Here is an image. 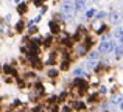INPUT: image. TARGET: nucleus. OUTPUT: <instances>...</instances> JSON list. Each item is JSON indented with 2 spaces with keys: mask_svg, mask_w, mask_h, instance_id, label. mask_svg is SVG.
Here are the masks:
<instances>
[{
  "mask_svg": "<svg viewBox=\"0 0 123 112\" xmlns=\"http://www.w3.org/2000/svg\"><path fill=\"white\" fill-rule=\"evenodd\" d=\"M58 75H59V69H55V67H50V69H47V76H48V78L55 79Z\"/></svg>",
  "mask_w": 123,
  "mask_h": 112,
  "instance_id": "obj_9",
  "label": "nucleus"
},
{
  "mask_svg": "<svg viewBox=\"0 0 123 112\" xmlns=\"http://www.w3.org/2000/svg\"><path fill=\"white\" fill-rule=\"evenodd\" d=\"M114 58H115L117 61L123 58V45H120V44H118V45L115 47V50H114Z\"/></svg>",
  "mask_w": 123,
  "mask_h": 112,
  "instance_id": "obj_12",
  "label": "nucleus"
},
{
  "mask_svg": "<svg viewBox=\"0 0 123 112\" xmlns=\"http://www.w3.org/2000/svg\"><path fill=\"white\" fill-rule=\"evenodd\" d=\"M37 31H39V28H37L36 25H31V27H28V34H30V36L37 34Z\"/></svg>",
  "mask_w": 123,
  "mask_h": 112,
  "instance_id": "obj_21",
  "label": "nucleus"
},
{
  "mask_svg": "<svg viewBox=\"0 0 123 112\" xmlns=\"http://www.w3.org/2000/svg\"><path fill=\"white\" fill-rule=\"evenodd\" d=\"M112 36L115 37V39H118L120 36H123V27H117L114 30V33H112Z\"/></svg>",
  "mask_w": 123,
  "mask_h": 112,
  "instance_id": "obj_19",
  "label": "nucleus"
},
{
  "mask_svg": "<svg viewBox=\"0 0 123 112\" xmlns=\"http://www.w3.org/2000/svg\"><path fill=\"white\" fill-rule=\"evenodd\" d=\"M2 31H3V30H2V28H0V34H2Z\"/></svg>",
  "mask_w": 123,
  "mask_h": 112,
  "instance_id": "obj_32",
  "label": "nucleus"
},
{
  "mask_svg": "<svg viewBox=\"0 0 123 112\" xmlns=\"http://www.w3.org/2000/svg\"><path fill=\"white\" fill-rule=\"evenodd\" d=\"M73 3H75V8H76V12H81L86 9V3L87 0H73Z\"/></svg>",
  "mask_w": 123,
  "mask_h": 112,
  "instance_id": "obj_6",
  "label": "nucleus"
},
{
  "mask_svg": "<svg viewBox=\"0 0 123 112\" xmlns=\"http://www.w3.org/2000/svg\"><path fill=\"white\" fill-rule=\"evenodd\" d=\"M27 11H28V5H27L25 2H20V3H17V12H19L20 16H24Z\"/></svg>",
  "mask_w": 123,
  "mask_h": 112,
  "instance_id": "obj_11",
  "label": "nucleus"
},
{
  "mask_svg": "<svg viewBox=\"0 0 123 112\" xmlns=\"http://www.w3.org/2000/svg\"><path fill=\"white\" fill-rule=\"evenodd\" d=\"M41 19H42V14H39V16H36V17L33 19V20H34V24H39V22H41Z\"/></svg>",
  "mask_w": 123,
  "mask_h": 112,
  "instance_id": "obj_26",
  "label": "nucleus"
},
{
  "mask_svg": "<svg viewBox=\"0 0 123 112\" xmlns=\"http://www.w3.org/2000/svg\"><path fill=\"white\" fill-rule=\"evenodd\" d=\"M45 12H47V6H45V5H42V8H41V14L44 16Z\"/></svg>",
  "mask_w": 123,
  "mask_h": 112,
  "instance_id": "obj_27",
  "label": "nucleus"
},
{
  "mask_svg": "<svg viewBox=\"0 0 123 112\" xmlns=\"http://www.w3.org/2000/svg\"><path fill=\"white\" fill-rule=\"evenodd\" d=\"M118 109H120V111H123V100L120 101V104H118Z\"/></svg>",
  "mask_w": 123,
  "mask_h": 112,
  "instance_id": "obj_29",
  "label": "nucleus"
},
{
  "mask_svg": "<svg viewBox=\"0 0 123 112\" xmlns=\"http://www.w3.org/2000/svg\"><path fill=\"white\" fill-rule=\"evenodd\" d=\"M108 19L111 25H118L123 20V12L120 9H112L111 12H108Z\"/></svg>",
  "mask_w": 123,
  "mask_h": 112,
  "instance_id": "obj_4",
  "label": "nucleus"
},
{
  "mask_svg": "<svg viewBox=\"0 0 123 112\" xmlns=\"http://www.w3.org/2000/svg\"><path fill=\"white\" fill-rule=\"evenodd\" d=\"M14 2H16V3H20V0H14Z\"/></svg>",
  "mask_w": 123,
  "mask_h": 112,
  "instance_id": "obj_30",
  "label": "nucleus"
},
{
  "mask_svg": "<svg viewBox=\"0 0 123 112\" xmlns=\"http://www.w3.org/2000/svg\"><path fill=\"white\" fill-rule=\"evenodd\" d=\"M24 28H25V22L24 20H19L17 24H16V31H17V33H22Z\"/></svg>",
  "mask_w": 123,
  "mask_h": 112,
  "instance_id": "obj_20",
  "label": "nucleus"
},
{
  "mask_svg": "<svg viewBox=\"0 0 123 112\" xmlns=\"http://www.w3.org/2000/svg\"><path fill=\"white\" fill-rule=\"evenodd\" d=\"M61 11H62V14L66 16L67 22L72 20V19H75L76 8H75V3H73V0H66V2H62V5H61Z\"/></svg>",
  "mask_w": 123,
  "mask_h": 112,
  "instance_id": "obj_1",
  "label": "nucleus"
},
{
  "mask_svg": "<svg viewBox=\"0 0 123 112\" xmlns=\"http://www.w3.org/2000/svg\"><path fill=\"white\" fill-rule=\"evenodd\" d=\"M69 67H70V58H64L59 64V69L66 72V70H69Z\"/></svg>",
  "mask_w": 123,
  "mask_h": 112,
  "instance_id": "obj_13",
  "label": "nucleus"
},
{
  "mask_svg": "<svg viewBox=\"0 0 123 112\" xmlns=\"http://www.w3.org/2000/svg\"><path fill=\"white\" fill-rule=\"evenodd\" d=\"M2 69H3V73H5V75H14V76H17V72H16L14 67L9 65V64H5Z\"/></svg>",
  "mask_w": 123,
  "mask_h": 112,
  "instance_id": "obj_7",
  "label": "nucleus"
},
{
  "mask_svg": "<svg viewBox=\"0 0 123 112\" xmlns=\"http://www.w3.org/2000/svg\"><path fill=\"white\" fill-rule=\"evenodd\" d=\"M72 86H75V87L80 90V94H81V95H84L87 92V89H89V83L84 79V76H75Z\"/></svg>",
  "mask_w": 123,
  "mask_h": 112,
  "instance_id": "obj_3",
  "label": "nucleus"
},
{
  "mask_svg": "<svg viewBox=\"0 0 123 112\" xmlns=\"http://www.w3.org/2000/svg\"><path fill=\"white\" fill-rule=\"evenodd\" d=\"M93 19H95V20H105V19H108V12L106 11H98Z\"/></svg>",
  "mask_w": 123,
  "mask_h": 112,
  "instance_id": "obj_16",
  "label": "nucleus"
},
{
  "mask_svg": "<svg viewBox=\"0 0 123 112\" xmlns=\"http://www.w3.org/2000/svg\"><path fill=\"white\" fill-rule=\"evenodd\" d=\"M48 28H50L51 34H59L61 31H62V30H61V27H59V22H58V20H55V19L48 22Z\"/></svg>",
  "mask_w": 123,
  "mask_h": 112,
  "instance_id": "obj_5",
  "label": "nucleus"
},
{
  "mask_svg": "<svg viewBox=\"0 0 123 112\" xmlns=\"http://www.w3.org/2000/svg\"><path fill=\"white\" fill-rule=\"evenodd\" d=\"M73 76H84V78H86L87 73H86V70H84L83 67H76V69L73 70Z\"/></svg>",
  "mask_w": 123,
  "mask_h": 112,
  "instance_id": "obj_15",
  "label": "nucleus"
},
{
  "mask_svg": "<svg viewBox=\"0 0 123 112\" xmlns=\"http://www.w3.org/2000/svg\"><path fill=\"white\" fill-rule=\"evenodd\" d=\"M51 44H53V36H47V37H44L42 39V45L44 47H51Z\"/></svg>",
  "mask_w": 123,
  "mask_h": 112,
  "instance_id": "obj_17",
  "label": "nucleus"
},
{
  "mask_svg": "<svg viewBox=\"0 0 123 112\" xmlns=\"http://www.w3.org/2000/svg\"><path fill=\"white\" fill-rule=\"evenodd\" d=\"M123 100L122 94H114L111 98H109V104H120V101Z\"/></svg>",
  "mask_w": 123,
  "mask_h": 112,
  "instance_id": "obj_8",
  "label": "nucleus"
},
{
  "mask_svg": "<svg viewBox=\"0 0 123 112\" xmlns=\"http://www.w3.org/2000/svg\"><path fill=\"white\" fill-rule=\"evenodd\" d=\"M117 42L120 44V45H123V36H120V37H118V39H117Z\"/></svg>",
  "mask_w": 123,
  "mask_h": 112,
  "instance_id": "obj_28",
  "label": "nucleus"
},
{
  "mask_svg": "<svg viewBox=\"0 0 123 112\" xmlns=\"http://www.w3.org/2000/svg\"><path fill=\"white\" fill-rule=\"evenodd\" d=\"M95 14H97V9L95 8H89L86 11V19H93V17H95Z\"/></svg>",
  "mask_w": 123,
  "mask_h": 112,
  "instance_id": "obj_18",
  "label": "nucleus"
},
{
  "mask_svg": "<svg viewBox=\"0 0 123 112\" xmlns=\"http://www.w3.org/2000/svg\"><path fill=\"white\" fill-rule=\"evenodd\" d=\"M92 2H100V0H92Z\"/></svg>",
  "mask_w": 123,
  "mask_h": 112,
  "instance_id": "obj_31",
  "label": "nucleus"
},
{
  "mask_svg": "<svg viewBox=\"0 0 123 112\" xmlns=\"http://www.w3.org/2000/svg\"><path fill=\"white\" fill-rule=\"evenodd\" d=\"M108 94V89L105 87V86H101V87H100V95H106Z\"/></svg>",
  "mask_w": 123,
  "mask_h": 112,
  "instance_id": "obj_25",
  "label": "nucleus"
},
{
  "mask_svg": "<svg viewBox=\"0 0 123 112\" xmlns=\"http://www.w3.org/2000/svg\"><path fill=\"white\" fill-rule=\"evenodd\" d=\"M118 42H115V41L109 39V41H101V42L98 44V52L101 53V55H109V53H112L115 50V47H117Z\"/></svg>",
  "mask_w": 123,
  "mask_h": 112,
  "instance_id": "obj_2",
  "label": "nucleus"
},
{
  "mask_svg": "<svg viewBox=\"0 0 123 112\" xmlns=\"http://www.w3.org/2000/svg\"><path fill=\"white\" fill-rule=\"evenodd\" d=\"M109 39H111V34H109L108 31H106V33H103V34H101V41H109Z\"/></svg>",
  "mask_w": 123,
  "mask_h": 112,
  "instance_id": "obj_23",
  "label": "nucleus"
},
{
  "mask_svg": "<svg viewBox=\"0 0 123 112\" xmlns=\"http://www.w3.org/2000/svg\"><path fill=\"white\" fill-rule=\"evenodd\" d=\"M72 106H73L72 109H75V111H84L87 104L84 103V101H73V103H72Z\"/></svg>",
  "mask_w": 123,
  "mask_h": 112,
  "instance_id": "obj_10",
  "label": "nucleus"
},
{
  "mask_svg": "<svg viewBox=\"0 0 123 112\" xmlns=\"http://www.w3.org/2000/svg\"><path fill=\"white\" fill-rule=\"evenodd\" d=\"M31 42H34V44H37V45H42V39H41V37L39 36H34V34H33V37H31Z\"/></svg>",
  "mask_w": 123,
  "mask_h": 112,
  "instance_id": "obj_22",
  "label": "nucleus"
},
{
  "mask_svg": "<svg viewBox=\"0 0 123 112\" xmlns=\"http://www.w3.org/2000/svg\"><path fill=\"white\" fill-rule=\"evenodd\" d=\"M53 19H55V20H58L59 24H61V22H67V19H66V16L62 14V11L55 12V14H53Z\"/></svg>",
  "mask_w": 123,
  "mask_h": 112,
  "instance_id": "obj_14",
  "label": "nucleus"
},
{
  "mask_svg": "<svg viewBox=\"0 0 123 112\" xmlns=\"http://www.w3.org/2000/svg\"><path fill=\"white\" fill-rule=\"evenodd\" d=\"M42 3H44V0H33V5L36 6V8H39V6H42Z\"/></svg>",
  "mask_w": 123,
  "mask_h": 112,
  "instance_id": "obj_24",
  "label": "nucleus"
}]
</instances>
